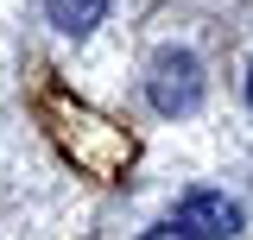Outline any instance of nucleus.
<instances>
[{
    "label": "nucleus",
    "instance_id": "f257e3e1",
    "mask_svg": "<svg viewBox=\"0 0 253 240\" xmlns=\"http://www.w3.org/2000/svg\"><path fill=\"white\" fill-rule=\"evenodd\" d=\"M146 101H152L158 114H190L196 101H203V63L196 51H158L152 70H146Z\"/></svg>",
    "mask_w": 253,
    "mask_h": 240
},
{
    "label": "nucleus",
    "instance_id": "f03ea898",
    "mask_svg": "<svg viewBox=\"0 0 253 240\" xmlns=\"http://www.w3.org/2000/svg\"><path fill=\"white\" fill-rule=\"evenodd\" d=\"M171 228H184L190 240H234L247 228V209L234 196H221V190H190L177 202V215H171Z\"/></svg>",
    "mask_w": 253,
    "mask_h": 240
},
{
    "label": "nucleus",
    "instance_id": "7ed1b4c3",
    "mask_svg": "<svg viewBox=\"0 0 253 240\" xmlns=\"http://www.w3.org/2000/svg\"><path fill=\"white\" fill-rule=\"evenodd\" d=\"M44 6H51V26H57V32L83 38V32H95V26H101V13H108L114 0H44Z\"/></svg>",
    "mask_w": 253,
    "mask_h": 240
},
{
    "label": "nucleus",
    "instance_id": "20e7f679",
    "mask_svg": "<svg viewBox=\"0 0 253 240\" xmlns=\"http://www.w3.org/2000/svg\"><path fill=\"white\" fill-rule=\"evenodd\" d=\"M139 240H190V234H184V228H171V221H165V228H146Z\"/></svg>",
    "mask_w": 253,
    "mask_h": 240
},
{
    "label": "nucleus",
    "instance_id": "39448f33",
    "mask_svg": "<svg viewBox=\"0 0 253 240\" xmlns=\"http://www.w3.org/2000/svg\"><path fill=\"white\" fill-rule=\"evenodd\" d=\"M247 108H253V76H247Z\"/></svg>",
    "mask_w": 253,
    "mask_h": 240
}]
</instances>
